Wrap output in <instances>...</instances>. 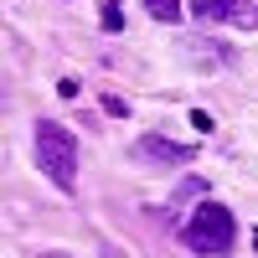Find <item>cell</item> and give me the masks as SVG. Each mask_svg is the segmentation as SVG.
Instances as JSON below:
<instances>
[{"mask_svg": "<svg viewBox=\"0 0 258 258\" xmlns=\"http://www.w3.org/2000/svg\"><path fill=\"white\" fill-rule=\"evenodd\" d=\"M36 160H41V170L52 176L57 191H73V186H78V140H73L62 124H52V119L36 124Z\"/></svg>", "mask_w": 258, "mask_h": 258, "instance_id": "cell-1", "label": "cell"}, {"mask_svg": "<svg viewBox=\"0 0 258 258\" xmlns=\"http://www.w3.org/2000/svg\"><path fill=\"white\" fill-rule=\"evenodd\" d=\"M181 238L197 248V253H227L232 238H238V222H232V212L222 202H202L197 212H191V222H186Z\"/></svg>", "mask_w": 258, "mask_h": 258, "instance_id": "cell-2", "label": "cell"}, {"mask_svg": "<svg viewBox=\"0 0 258 258\" xmlns=\"http://www.w3.org/2000/svg\"><path fill=\"white\" fill-rule=\"evenodd\" d=\"M191 11L202 21H227V26H253L258 21L253 0H191Z\"/></svg>", "mask_w": 258, "mask_h": 258, "instance_id": "cell-3", "label": "cell"}, {"mask_svg": "<svg viewBox=\"0 0 258 258\" xmlns=\"http://www.w3.org/2000/svg\"><path fill=\"white\" fill-rule=\"evenodd\" d=\"M140 155L145 160H160V165H191V160H197V150H191V145H176V140H160V135H145L140 145Z\"/></svg>", "mask_w": 258, "mask_h": 258, "instance_id": "cell-4", "label": "cell"}, {"mask_svg": "<svg viewBox=\"0 0 258 258\" xmlns=\"http://www.w3.org/2000/svg\"><path fill=\"white\" fill-rule=\"evenodd\" d=\"M145 11L155 21H181V0H145Z\"/></svg>", "mask_w": 258, "mask_h": 258, "instance_id": "cell-5", "label": "cell"}, {"mask_svg": "<svg viewBox=\"0 0 258 258\" xmlns=\"http://www.w3.org/2000/svg\"><path fill=\"white\" fill-rule=\"evenodd\" d=\"M103 26H109V31H119V26H124V11H119V0H109V6H103Z\"/></svg>", "mask_w": 258, "mask_h": 258, "instance_id": "cell-6", "label": "cell"}, {"mask_svg": "<svg viewBox=\"0 0 258 258\" xmlns=\"http://www.w3.org/2000/svg\"><path fill=\"white\" fill-rule=\"evenodd\" d=\"M36 258H73V253H62V248H47V253H36Z\"/></svg>", "mask_w": 258, "mask_h": 258, "instance_id": "cell-7", "label": "cell"}, {"mask_svg": "<svg viewBox=\"0 0 258 258\" xmlns=\"http://www.w3.org/2000/svg\"><path fill=\"white\" fill-rule=\"evenodd\" d=\"M253 253H258V232H253Z\"/></svg>", "mask_w": 258, "mask_h": 258, "instance_id": "cell-8", "label": "cell"}]
</instances>
